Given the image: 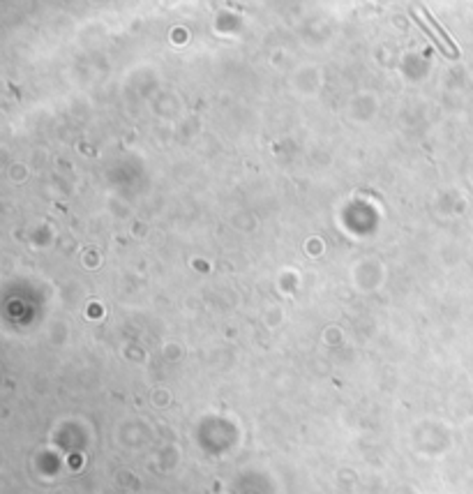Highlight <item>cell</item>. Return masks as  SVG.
<instances>
[{
    "mask_svg": "<svg viewBox=\"0 0 473 494\" xmlns=\"http://www.w3.org/2000/svg\"><path fill=\"white\" fill-rule=\"evenodd\" d=\"M425 18H429V23H431V26H434V30H439V35L443 37V44H445V49H448V53H450V55H457V51H455V44H453V42H450V37L445 35V30L439 26V23L434 21V16H431V14L427 12V9H425Z\"/></svg>",
    "mask_w": 473,
    "mask_h": 494,
    "instance_id": "6da1fadb",
    "label": "cell"
}]
</instances>
